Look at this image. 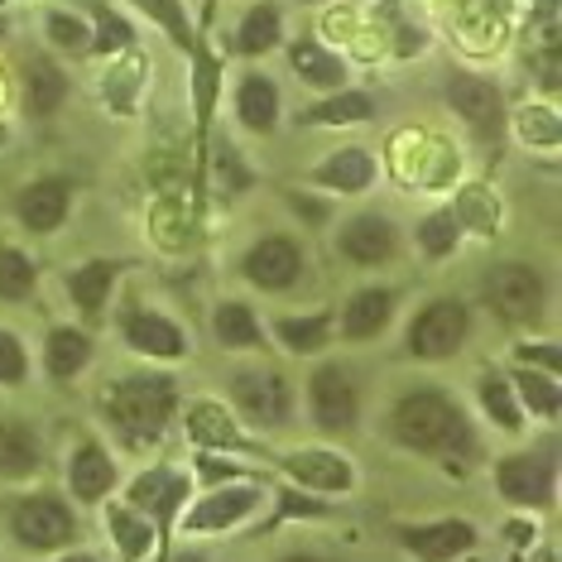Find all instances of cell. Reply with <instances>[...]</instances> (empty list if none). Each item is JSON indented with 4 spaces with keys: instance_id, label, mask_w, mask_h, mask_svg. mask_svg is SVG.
<instances>
[{
    "instance_id": "6da1fadb",
    "label": "cell",
    "mask_w": 562,
    "mask_h": 562,
    "mask_svg": "<svg viewBox=\"0 0 562 562\" xmlns=\"http://www.w3.org/2000/svg\"><path fill=\"white\" fill-rule=\"evenodd\" d=\"M394 438L414 452H442V457H467L471 447V428L447 394L438 390H414L394 404Z\"/></svg>"
},
{
    "instance_id": "7a4b0ae2",
    "label": "cell",
    "mask_w": 562,
    "mask_h": 562,
    "mask_svg": "<svg viewBox=\"0 0 562 562\" xmlns=\"http://www.w3.org/2000/svg\"><path fill=\"white\" fill-rule=\"evenodd\" d=\"M173 385L164 375H135L121 380L116 390L106 394V414L116 418V428L125 438H159L164 424L173 418Z\"/></svg>"
},
{
    "instance_id": "3957f363",
    "label": "cell",
    "mask_w": 562,
    "mask_h": 562,
    "mask_svg": "<svg viewBox=\"0 0 562 562\" xmlns=\"http://www.w3.org/2000/svg\"><path fill=\"white\" fill-rule=\"evenodd\" d=\"M10 529L24 548L44 553V548H63L78 539V519L72 509L58 501V495H24V501L10 509Z\"/></svg>"
},
{
    "instance_id": "277c9868",
    "label": "cell",
    "mask_w": 562,
    "mask_h": 562,
    "mask_svg": "<svg viewBox=\"0 0 562 562\" xmlns=\"http://www.w3.org/2000/svg\"><path fill=\"white\" fill-rule=\"evenodd\" d=\"M485 303L505 323H533L543 313V274L529 265H495L485 274Z\"/></svg>"
},
{
    "instance_id": "5b68a950",
    "label": "cell",
    "mask_w": 562,
    "mask_h": 562,
    "mask_svg": "<svg viewBox=\"0 0 562 562\" xmlns=\"http://www.w3.org/2000/svg\"><path fill=\"white\" fill-rule=\"evenodd\" d=\"M467 308L452 299L442 303H428L424 313L408 323V351L424 356V361H442V356H452L457 347L467 341Z\"/></svg>"
},
{
    "instance_id": "8992f818",
    "label": "cell",
    "mask_w": 562,
    "mask_h": 562,
    "mask_svg": "<svg viewBox=\"0 0 562 562\" xmlns=\"http://www.w3.org/2000/svg\"><path fill=\"white\" fill-rule=\"evenodd\" d=\"M313 400V418L327 432H347L356 424V408H361V394H356V380L347 366H323L308 385Z\"/></svg>"
},
{
    "instance_id": "52a82bcc",
    "label": "cell",
    "mask_w": 562,
    "mask_h": 562,
    "mask_svg": "<svg viewBox=\"0 0 562 562\" xmlns=\"http://www.w3.org/2000/svg\"><path fill=\"white\" fill-rule=\"evenodd\" d=\"M232 394L250 424H265V428L289 424V385L279 370H240Z\"/></svg>"
},
{
    "instance_id": "ba28073f",
    "label": "cell",
    "mask_w": 562,
    "mask_h": 562,
    "mask_svg": "<svg viewBox=\"0 0 562 562\" xmlns=\"http://www.w3.org/2000/svg\"><path fill=\"white\" fill-rule=\"evenodd\" d=\"M303 274V250L289 236H265L246 255V279L260 289H293Z\"/></svg>"
},
{
    "instance_id": "9c48e42d",
    "label": "cell",
    "mask_w": 562,
    "mask_h": 562,
    "mask_svg": "<svg viewBox=\"0 0 562 562\" xmlns=\"http://www.w3.org/2000/svg\"><path fill=\"white\" fill-rule=\"evenodd\" d=\"M501 491L509 495L515 505H548L553 501V452H524V457H509L495 471Z\"/></svg>"
},
{
    "instance_id": "30bf717a",
    "label": "cell",
    "mask_w": 562,
    "mask_h": 562,
    "mask_svg": "<svg viewBox=\"0 0 562 562\" xmlns=\"http://www.w3.org/2000/svg\"><path fill=\"white\" fill-rule=\"evenodd\" d=\"M400 543L418 562H452L457 553H467V548L476 543V529H471L467 519H432V524H414V529H404Z\"/></svg>"
},
{
    "instance_id": "8fae6325",
    "label": "cell",
    "mask_w": 562,
    "mask_h": 562,
    "mask_svg": "<svg viewBox=\"0 0 562 562\" xmlns=\"http://www.w3.org/2000/svg\"><path fill=\"white\" fill-rule=\"evenodd\" d=\"M125 341L139 351V356H149V361H178L183 356V331H178L173 317H164V313H149V308H135V313H125Z\"/></svg>"
},
{
    "instance_id": "7c38bea8",
    "label": "cell",
    "mask_w": 562,
    "mask_h": 562,
    "mask_svg": "<svg viewBox=\"0 0 562 562\" xmlns=\"http://www.w3.org/2000/svg\"><path fill=\"white\" fill-rule=\"evenodd\" d=\"M447 97L452 106L467 116V125L476 131L481 139H495L501 135V121H505V106H501V92H495L485 78H452L447 82Z\"/></svg>"
},
{
    "instance_id": "4fadbf2b",
    "label": "cell",
    "mask_w": 562,
    "mask_h": 562,
    "mask_svg": "<svg viewBox=\"0 0 562 562\" xmlns=\"http://www.w3.org/2000/svg\"><path fill=\"white\" fill-rule=\"evenodd\" d=\"M284 471L299 485H308V491H351V481H356V471L347 457H337V452H327V447H308V452H293Z\"/></svg>"
},
{
    "instance_id": "5bb4252c",
    "label": "cell",
    "mask_w": 562,
    "mask_h": 562,
    "mask_svg": "<svg viewBox=\"0 0 562 562\" xmlns=\"http://www.w3.org/2000/svg\"><path fill=\"white\" fill-rule=\"evenodd\" d=\"M341 255L356 265H385L394 255V226L375 212H361L341 226Z\"/></svg>"
},
{
    "instance_id": "9a60e30c",
    "label": "cell",
    "mask_w": 562,
    "mask_h": 562,
    "mask_svg": "<svg viewBox=\"0 0 562 562\" xmlns=\"http://www.w3.org/2000/svg\"><path fill=\"white\" fill-rule=\"evenodd\" d=\"M68 202H72V188L68 178H40L20 193V222L30 232H58L63 216H68Z\"/></svg>"
},
{
    "instance_id": "2e32d148",
    "label": "cell",
    "mask_w": 562,
    "mask_h": 562,
    "mask_svg": "<svg viewBox=\"0 0 562 562\" xmlns=\"http://www.w3.org/2000/svg\"><path fill=\"white\" fill-rule=\"evenodd\" d=\"M390 317H394V289H361L341 313V337L370 341L390 327Z\"/></svg>"
},
{
    "instance_id": "e0dca14e",
    "label": "cell",
    "mask_w": 562,
    "mask_h": 562,
    "mask_svg": "<svg viewBox=\"0 0 562 562\" xmlns=\"http://www.w3.org/2000/svg\"><path fill=\"white\" fill-rule=\"evenodd\" d=\"M255 501H260V495L246 491V485H240V491H216L202 505L188 509L183 529L188 533H212V529H226V524H240L255 509Z\"/></svg>"
},
{
    "instance_id": "ac0fdd59",
    "label": "cell",
    "mask_w": 562,
    "mask_h": 562,
    "mask_svg": "<svg viewBox=\"0 0 562 562\" xmlns=\"http://www.w3.org/2000/svg\"><path fill=\"white\" fill-rule=\"evenodd\" d=\"M68 485H72V495L78 501H101V495L116 485V462H111L106 452H101L97 442H82L78 452H72V462H68Z\"/></svg>"
},
{
    "instance_id": "d6986e66",
    "label": "cell",
    "mask_w": 562,
    "mask_h": 562,
    "mask_svg": "<svg viewBox=\"0 0 562 562\" xmlns=\"http://www.w3.org/2000/svg\"><path fill=\"white\" fill-rule=\"evenodd\" d=\"M183 495H188V481L173 476V471H145V476H135V485H131V505L145 509V515H155L159 524L173 519V509Z\"/></svg>"
},
{
    "instance_id": "ffe728a7",
    "label": "cell",
    "mask_w": 562,
    "mask_h": 562,
    "mask_svg": "<svg viewBox=\"0 0 562 562\" xmlns=\"http://www.w3.org/2000/svg\"><path fill=\"white\" fill-rule=\"evenodd\" d=\"M63 97H68V78H63V68L54 58L24 63V106H30V116H54L63 106Z\"/></svg>"
},
{
    "instance_id": "44dd1931",
    "label": "cell",
    "mask_w": 562,
    "mask_h": 562,
    "mask_svg": "<svg viewBox=\"0 0 562 562\" xmlns=\"http://www.w3.org/2000/svg\"><path fill=\"white\" fill-rule=\"evenodd\" d=\"M289 63H293V72H299L308 87H323V92H331V87H341L347 82V63H341L337 54H327L323 44H313V40H299L289 48Z\"/></svg>"
},
{
    "instance_id": "7402d4cb",
    "label": "cell",
    "mask_w": 562,
    "mask_h": 562,
    "mask_svg": "<svg viewBox=\"0 0 562 562\" xmlns=\"http://www.w3.org/2000/svg\"><path fill=\"white\" fill-rule=\"evenodd\" d=\"M236 111H240V121H246L255 135H270L274 121H279V87L270 78H260V72H250V78L240 82V92H236Z\"/></svg>"
},
{
    "instance_id": "603a6c76",
    "label": "cell",
    "mask_w": 562,
    "mask_h": 562,
    "mask_svg": "<svg viewBox=\"0 0 562 562\" xmlns=\"http://www.w3.org/2000/svg\"><path fill=\"white\" fill-rule=\"evenodd\" d=\"M313 178L323 188H331V193H361V188H370V178H375V164H370L366 149H341Z\"/></svg>"
},
{
    "instance_id": "cb8c5ba5",
    "label": "cell",
    "mask_w": 562,
    "mask_h": 562,
    "mask_svg": "<svg viewBox=\"0 0 562 562\" xmlns=\"http://www.w3.org/2000/svg\"><path fill=\"white\" fill-rule=\"evenodd\" d=\"M116 274H121L116 260H92V265H82V270H72V274H68L72 303H78V308H87V313H97L101 303H106L111 284H116Z\"/></svg>"
},
{
    "instance_id": "d4e9b609",
    "label": "cell",
    "mask_w": 562,
    "mask_h": 562,
    "mask_svg": "<svg viewBox=\"0 0 562 562\" xmlns=\"http://www.w3.org/2000/svg\"><path fill=\"white\" fill-rule=\"evenodd\" d=\"M87 356H92V341H87V331H78V327H54V331H48L44 361H48V370H54L58 380L78 375V370L87 366Z\"/></svg>"
},
{
    "instance_id": "484cf974",
    "label": "cell",
    "mask_w": 562,
    "mask_h": 562,
    "mask_svg": "<svg viewBox=\"0 0 562 562\" xmlns=\"http://www.w3.org/2000/svg\"><path fill=\"white\" fill-rule=\"evenodd\" d=\"M40 467V438L24 424H0V476H30Z\"/></svg>"
},
{
    "instance_id": "4316f807",
    "label": "cell",
    "mask_w": 562,
    "mask_h": 562,
    "mask_svg": "<svg viewBox=\"0 0 562 562\" xmlns=\"http://www.w3.org/2000/svg\"><path fill=\"white\" fill-rule=\"evenodd\" d=\"M274 331H279V341H284L289 351L313 356V351H323L327 341H331V313H313V317H279Z\"/></svg>"
},
{
    "instance_id": "83f0119b",
    "label": "cell",
    "mask_w": 562,
    "mask_h": 562,
    "mask_svg": "<svg viewBox=\"0 0 562 562\" xmlns=\"http://www.w3.org/2000/svg\"><path fill=\"white\" fill-rule=\"evenodd\" d=\"M216 327V341L222 347H260V323H255V313L246 303H222L212 317Z\"/></svg>"
},
{
    "instance_id": "f1b7e54d",
    "label": "cell",
    "mask_w": 562,
    "mask_h": 562,
    "mask_svg": "<svg viewBox=\"0 0 562 562\" xmlns=\"http://www.w3.org/2000/svg\"><path fill=\"white\" fill-rule=\"evenodd\" d=\"M106 524H111V539L121 543V558L125 562H139L149 553V543H155V533H149V524L135 515V509H125V505H116L106 515Z\"/></svg>"
},
{
    "instance_id": "f546056e",
    "label": "cell",
    "mask_w": 562,
    "mask_h": 562,
    "mask_svg": "<svg viewBox=\"0 0 562 562\" xmlns=\"http://www.w3.org/2000/svg\"><path fill=\"white\" fill-rule=\"evenodd\" d=\"M515 390H519L524 408H533L539 418H558L562 394H558V380H553V375H543V370H519V375H515Z\"/></svg>"
},
{
    "instance_id": "4dcf8cb0",
    "label": "cell",
    "mask_w": 562,
    "mask_h": 562,
    "mask_svg": "<svg viewBox=\"0 0 562 562\" xmlns=\"http://www.w3.org/2000/svg\"><path fill=\"white\" fill-rule=\"evenodd\" d=\"M34 279H40V274H34L30 255H20L15 246H0V299H5V303L30 299Z\"/></svg>"
},
{
    "instance_id": "1f68e13d",
    "label": "cell",
    "mask_w": 562,
    "mask_h": 562,
    "mask_svg": "<svg viewBox=\"0 0 562 562\" xmlns=\"http://www.w3.org/2000/svg\"><path fill=\"white\" fill-rule=\"evenodd\" d=\"M279 10L274 5H255L246 24H240V54H270V48L279 44Z\"/></svg>"
},
{
    "instance_id": "d6a6232c",
    "label": "cell",
    "mask_w": 562,
    "mask_h": 562,
    "mask_svg": "<svg viewBox=\"0 0 562 562\" xmlns=\"http://www.w3.org/2000/svg\"><path fill=\"white\" fill-rule=\"evenodd\" d=\"M188 428H193V438L202 447H226V442L236 447L232 418H226V408H216V404H193L188 408Z\"/></svg>"
},
{
    "instance_id": "836d02e7",
    "label": "cell",
    "mask_w": 562,
    "mask_h": 562,
    "mask_svg": "<svg viewBox=\"0 0 562 562\" xmlns=\"http://www.w3.org/2000/svg\"><path fill=\"white\" fill-rule=\"evenodd\" d=\"M481 404H485V414H491V424H495V428L519 432L524 414H519V404H515V390H509L505 380L485 375V380H481Z\"/></svg>"
},
{
    "instance_id": "e575fe53",
    "label": "cell",
    "mask_w": 562,
    "mask_h": 562,
    "mask_svg": "<svg viewBox=\"0 0 562 562\" xmlns=\"http://www.w3.org/2000/svg\"><path fill=\"white\" fill-rule=\"evenodd\" d=\"M457 236H462V222H457L452 212H432L424 226H418V246H424V255H432V260H442V255H452Z\"/></svg>"
},
{
    "instance_id": "d590c367",
    "label": "cell",
    "mask_w": 562,
    "mask_h": 562,
    "mask_svg": "<svg viewBox=\"0 0 562 562\" xmlns=\"http://www.w3.org/2000/svg\"><path fill=\"white\" fill-rule=\"evenodd\" d=\"M366 116H370L366 92H341V97H331V101H323V106L308 111L313 125H347V121H366Z\"/></svg>"
},
{
    "instance_id": "8d00e7d4",
    "label": "cell",
    "mask_w": 562,
    "mask_h": 562,
    "mask_svg": "<svg viewBox=\"0 0 562 562\" xmlns=\"http://www.w3.org/2000/svg\"><path fill=\"white\" fill-rule=\"evenodd\" d=\"M135 5L149 10V15H155L164 30H169V40H173L178 48L193 44V30H188V15H183V5H178V0H135Z\"/></svg>"
},
{
    "instance_id": "74e56055",
    "label": "cell",
    "mask_w": 562,
    "mask_h": 562,
    "mask_svg": "<svg viewBox=\"0 0 562 562\" xmlns=\"http://www.w3.org/2000/svg\"><path fill=\"white\" fill-rule=\"evenodd\" d=\"M48 34H54V44H63V48H92V34H87V24L78 20V15H48Z\"/></svg>"
},
{
    "instance_id": "f35d334b",
    "label": "cell",
    "mask_w": 562,
    "mask_h": 562,
    "mask_svg": "<svg viewBox=\"0 0 562 562\" xmlns=\"http://www.w3.org/2000/svg\"><path fill=\"white\" fill-rule=\"evenodd\" d=\"M24 370H30V361H24V347L10 337L5 327H0V385H20Z\"/></svg>"
},
{
    "instance_id": "ab89813d",
    "label": "cell",
    "mask_w": 562,
    "mask_h": 562,
    "mask_svg": "<svg viewBox=\"0 0 562 562\" xmlns=\"http://www.w3.org/2000/svg\"><path fill=\"white\" fill-rule=\"evenodd\" d=\"M97 24H101V30H97V40H92L97 54H111V48H125V44H131V24H125L121 15H111V10H101Z\"/></svg>"
},
{
    "instance_id": "60d3db41",
    "label": "cell",
    "mask_w": 562,
    "mask_h": 562,
    "mask_svg": "<svg viewBox=\"0 0 562 562\" xmlns=\"http://www.w3.org/2000/svg\"><path fill=\"white\" fill-rule=\"evenodd\" d=\"M519 356H524V361H543L548 370H558V366H562L553 347H519Z\"/></svg>"
},
{
    "instance_id": "b9f144b4",
    "label": "cell",
    "mask_w": 562,
    "mask_h": 562,
    "mask_svg": "<svg viewBox=\"0 0 562 562\" xmlns=\"http://www.w3.org/2000/svg\"><path fill=\"white\" fill-rule=\"evenodd\" d=\"M284 562H327V558H317V553H289Z\"/></svg>"
},
{
    "instance_id": "7bdbcfd3",
    "label": "cell",
    "mask_w": 562,
    "mask_h": 562,
    "mask_svg": "<svg viewBox=\"0 0 562 562\" xmlns=\"http://www.w3.org/2000/svg\"><path fill=\"white\" fill-rule=\"evenodd\" d=\"M58 562H97L92 553H68V558H58Z\"/></svg>"
},
{
    "instance_id": "ee69618b",
    "label": "cell",
    "mask_w": 562,
    "mask_h": 562,
    "mask_svg": "<svg viewBox=\"0 0 562 562\" xmlns=\"http://www.w3.org/2000/svg\"><path fill=\"white\" fill-rule=\"evenodd\" d=\"M183 562H202V558H183Z\"/></svg>"
},
{
    "instance_id": "f6af8a7d",
    "label": "cell",
    "mask_w": 562,
    "mask_h": 562,
    "mask_svg": "<svg viewBox=\"0 0 562 562\" xmlns=\"http://www.w3.org/2000/svg\"><path fill=\"white\" fill-rule=\"evenodd\" d=\"M0 34H5V20H0Z\"/></svg>"
}]
</instances>
